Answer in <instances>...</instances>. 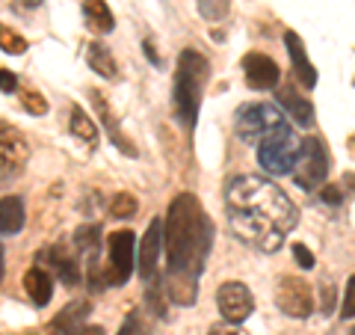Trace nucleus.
<instances>
[{"mask_svg":"<svg viewBox=\"0 0 355 335\" xmlns=\"http://www.w3.org/2000/svg\"><path fill=\"white\" fill-rule=\"evenodd\" d=\"M299 149H302V142L296 140L293 128H284L258 142V163L270 175H287L296 166Z\"/></svg>","mask_w":355,"mask_h":335,"instance_id":"5","label":"nucleus"},{"mask_svg":"<svg viewBox=\"0 0 355 335\" xmlns=\"http://www.w3.org/2000/svg\"><path fill=\"white\" fill-rule=\"evenodd\" d=\"M86 63H89V69H92L95 74L107 77V81H116L119 63H116L113 54H110L107 44H101V42H89V44H86Z\"/></svg>","mask_w":355,"mask_h":335,"instance_id":"16","label":"nucleus"},{"mask_svg":"<svg viewBox=\"0 0 355 335\" xmlns=\"http://www.w3.org/2000/svg\"><path fill=\"white\" fill-rule=\"evenodd\" d=\"M216 306L225 323H243L254 311V297L243 282H222L216 288Z\"/></svg>","mask_w":355,"mask_h":335,"instance_id":"9","label":"nucleus"},{"mask_svg":"<svg viewBox=\"0 0 355 335\" xmlns=\"http://www.w3.org/2000/svg\"><path fill=\"white\" fill-rule=\"evenodd\" d=\"M119 335H148V327H146V320H142L139 311H130V315L125 318Z\"/></svg>","mask_w":355,"mask_h":335,"instance_id":"27","label":"nucleus"},{"mask_svg":"<svg viewBox=\"0 0 355 335\" xmlns=\"http://www.w3.org/2000/svg\"><path fill=\"white\" fill-rule=\"evenodd\" d=\"M110 250V264L104 270V288L110 285H125L133 273V255H137V238L130 229H119L110 234L107 240Z\"/></svg>","mask_w":355,"mask_h":335,"instance_id":"7","label":"nucleus"},{"mask_svg":"<svg viewBox=\"0 0 355 335\" xmlns=\"http://www.w3.org/2000/svg\"><path fill=\"white\" fill-rule=\"evenodd\" d=\"M210 63L198 51L187 48L178 60V74H175V116L184 122V128H196L198 107H202V92L207 83Z\"/></svg>","mask_w":355,"mask_h":335,"instance_id":"3","label":"nucleus"},{"mask_svg":"<svg viewBox=\"0 0 355 335\" xmlns=\"http://www.w3.org/2000/svg\"><path fill=\"white\" fill-rule=\"evenodd\" d=\"M207 335H246V332L237 329L234 323H231V327H210V329H207Z\"/></svg>","mask_w":355,"mask_h":335,"instance_id":"33","label":"nucleus"},{"mask_svg":"<svg viewBox=\"0 0 355 335\" xmlns=\"http://www.w3.org/2000/svg\"><path fill=\"white\" fill-rule=\"evenodd\" d=\"M243 74H246V83L252 89H258V92L275 89L282 81V72H279V65H275V60L266 57V54H258V51L243 57Z\"/></svg>","mask_w":355,"mask_h":335,"instance_id":"10","label":"nucleus"},{"mask_svg":"<svg viewBox=\"0 0 355 335\" xmlns=\"http://www.w3.org/2000/svg\"><path fill=\"white\" fill-rule=\"evenodd\" d=\"M293 259H296V264L302 267V270H311V267L317 264V261H314V252H311L305 243H296V247H293Z\"/></svg>","mask_w":355,"mask_h":335,"instance_id":"30","label":"nucleus"},{"mask_svg":"<svg viewBox=\"0 0 355 335\" xmlns=\"http://www.w3.org/2000/svg\"><path fill=\"white\" fill-rule=\"evenodd\" d=\"M279 101H282V107L287 110V113H291V119L296 122L299 128L314 125V104H311L305 95H299L293 86H282L279 89Z\"/></svg>","mask_w":355,"mask_h":335,"instance_id":"15","label":"nucleus"},{"mask_svg":"<svg viewBox=\"0 0 355 335\" xmlns=\"http://www.w3.org/2000/svg\"><path fill=\"white\" fill-rule=\"evenodd\" d=\"M27 39L21 36V33H15L12 27H6V24H0V51H6V54H12V57H21V54H27Z\"/></svg>","mask_w":355,"mask_h":335,"instance_id":"25","label":"nucleus"},{"mask_svg":"<svg viewBox=\"0 0 355 335\" xmlns=\"http://www.w3.org/2000/svg\"><path fill=\"white\" fill-rule=\"evenodd\" d=\"M146 57H148V60H151L154 65L160 63V60H157V54H154V44H151V42H146Z\"/></svg>","mask_w":355,"mask_h":335,"instance_id":"35","label":"nucleus"},{"mask_svg":"<svg viewBox=\"0 0 355 335\" xmlns=\"http://www.w3.org/2000/svg\"><path fill=\"white\" fill-rule=\"evenodd\" d=\"M231 9V0H198V15L207 21H222Z\"/></svg>","mask_w":355,"mask_h":335,"instance_id":"26","label":"nucleus"},{"mask_svg":"<svg viewBox=\"0 0 355 335\" xmlns=\"http://www.w3.org/2000/svg\"><path fill=\"white\" fill-rule=\"evenodd\" d=\"M284 48H287V54H291L296 81L302 83L305 89H314V86H317V69H314V63L308 60V51H305L302 36H296L293 30H287V33H284Z\"/></svg>","mask_w":355,"mask_h":335,"instance_id":"11","label":"nucleus"},{"mask_svg":"<svg viewBox=\"0 0 355 335\" xmlns=\"http://www.w3.org/2000/svg\"><path fill=\"white\" fill-rule=\"evenodd\" d=\"M228 226L243 243L261 252H279L296 229L299 211L282 187L261 175H237L225 190Z\"/></svg>","mask_w":355,"mask_h":335,"instance_id":"1","label":"nucleus"},{"mask_svg":"<svg viewBox=\"0 0 355 335\" xmlns=\"http://www.w3.org/2000/svg\"><path fill=\"white\" fill-rule=\"evenodd\" d=\"M98 243H101V226L98 222H89V226H80L74 231V247L80 252L98 255Z\"/></svg>","mask_w":355,"mask_h":335,"instance_id":"24","label":"nucleus"},{"mask_svg":"<svg viewBox=\"0 0 355 335\" xmlns=\"http://www.w3.org/2000/svg\"><path fill=\"white\" fill-rule=\"evenodd\" d=\"M80 335H104V329L101 327H83Z\"/></svg>","mask_w":355,"mask_h":335,"instance_id":"36","label":"nucleus"},{"mask_svg":"<svg viewBox=\"0 0 355 335\" xmlns=\"http://www.w3.org/2000/svg\"><path fill=\"white\" fill-rule=\"evenodd\" d=\"M24 202L18 196L0 199V234H18L24 229Z\"/></svg>","mask_w":355,"mask_h":335,"instance_id":"19","label":"nucleus"},{"mask_svg":"<svg viewBox=\"0 0 355 335\" xmlns=\"http://www.w3.org/2000/svg\"><path fill=\"white\" fill-rule=\"evenodd\" d=\"M214 226L205 214L196 193H178L169 202V214L163 222L166 247V294L178 306H193L198 294V276L205 270Z\"/></svg>","mask_w":355,"mask_h":335,"instance_id":"2","label":"nucleus"},{"mask_svg":"<svg viewBox=\"0 0 355 335\" xmlns=\"http://www.w3.org/2000/svg\"><path fill=\"white\" fill-rule=\"evenodd\" d=\"M51 259H53V270H57L60 282H65V285H77V282H80V264H77V259L65 247H53Z\"/></svg>","mask_w":355,"mask_h":335,"instance_id":"21","label":"nucleus"},{"mask_svg":"<svg viewBox=\"0 0 355 335\" xmlns=\"http://www.w3.org/2000/svg\"><path fill=\"white\" fill-rule=\"evenodd\" d=\"M27 154H30V146H27L24 133L15 125H9V122H0V163L15 170V166L27 161Z\"/></svg>","mask_w":355,"mask_h":335,"instance_id":"13","label":"nucleus"},{"mask_svg":"<svg viewBox=\"0 0 355 335\" xmlns=\"http://www.w3.org/2000/svg\"><path fill=\"white\" fill-rule=\"evenodd\" d=\"M284 128H291V122L284 119V113L272 104H243L234 116V131L243 142L258 146L261 140L272 137Z\"/></svg>","mask_w":355,"mask_h":335,"instance_id":"4","label":"nucleus"},{"mask_svg":"<svg viewBox=\"0 0 355 335\" xmlns=\"http://www.w3.org/2000/svg\"><path fill=\"white\" fill-rule=\"evenodd\" d=\"M15 3H21L24 9H39V6L44 3V0H15Z\"/></svg>","mask_w":355,"mask_h":335,"instance_id":"34","label":"nucleus"},{"mask_svg":"<svg viewBox=\"0 0 355 335\" xmlns=\"http://www.w3.org/2000/svg\"><path fill=\"white\" fill-rule=\"evenodd\" d=\"M18 89V77L9 69H0V92H15Z\"/></svg>","mask_w":355,"mask_h":335,"instance_id":"31","label":"nucleus"},{"mask_svg":"<svg viewBox=\"0 0 355 335\" xmlns=\"http://www.w3.org/2000/svg\"><path fill=\"white\" fill-rule=\"evenodd\" d=\"M352 335H355V329H352Z\"/></svg>","mask_w":355,"mask_h":335,"instance_id":"38","label":"nucleus"},{"mask_svg":"<svg viewBox=\"0 0 355 335\" xmlns=\"http://www.w3.org/2000/svg\"><path fill=\"white\" fill-rule=\"evenodd\" d=\"M24 288H27V297L36 306H48L53 297V279L48 276V270H42V267H30L24 273Z\"/></svg>","mask_w":355,"mask_h":335,"instance_id":"17","label":"nucleus"},{"mask_svg":"<svg viewBox=\"0 0 355 335\" xmlns=\"http://www.w3.org/2000/svg\"><path fill=\"white\" fill-rule=\"evenodd\" d=\"M160 250H163V222L154 220L146 229V238L139 240V276L148 279L157 273V261H160Z\"/></svg>","mask_w":355,"mask_h":335,"instance_id":"12","label":"nucleus"},{"mask_svg":"<svg viewBox=\"0 0 355 335\" xmlns=\"http://www.w3.org/2000/svg\"><path fill=\"white\" fill-rule=\"evenodd\" d=\"M320 199H323V202H329V205H340V202H343V193H340L338 187H323Z\"/></svg>","mask_w":355,"mask_h":335,"instance_id":"32","label":"nucleus"},{"mask_svg":"<svg viewBox=\"0 0 355 335\" xmlns=\"http://www.w3.org/2000/svg\"><path fill=\"white\" fill-rule=\"evenodd\" d=\"M107 211H110V217L113 220H130L139 211V202H137V196L133 193H125V190H121V193H116L113 199H110Z\"/></svg>","mask_w":355,"mask_h":335,"instance_id":"23","label":"nucleus"},{"mask_svg":"<svg viewBox=\"0 0 355 335\" xmlns=\"http://www.w3.org/2000/svg\"><path fill=\"white\" fill-rule=\"evenodd\" d=\"M83 18L92 33H113L116 30V18L104 0H83Z\"/></svg>","mask_w":355,"mask_h":335,"instance_id":"18","label":"nucleus"},{"mask_svg":"<svg viewBox=\"0 0 355 335\" xmlns=\"http://www.w3.org/2000/svg\"><path fill=\"white\" fill-rule=\"evenodd\" d=\"M293 170H296L293 181H296L299 190H308V193L311 190H317L329 175V149H326V142L320 137H305Z\"/></svg>","mask_w":355,"mask_h":335,"instance_id":"6","label":"nucleus"},{"mask_svg":"<svg viewBox=\"0 0 355 335\" xmlns=\"http://www.w3.org/2000/svg\"><path fill=\"white\" fill-rule=\"evenodd\" d=\"M92 101H95V107H98V113H101V119H104V125H107V131H110V140L116 142V146L125 152V154H130V158H137V149H133V142L125 137V133L119 131V122L113 119V110H110L107 104H104V98H101V92H92Z\"/></svg>","mask_w":355,"mask_h":335,"instance_id":"20","label":"nucleus"},{"mask_svg":"<svg viewBox=\"0 0 355 335\" xmlns=\"http://www.w3.org/2000/svg\"><path fill=\"white\" fill-rule=\"evenodd\" d=\"M340 315H343V318H355V273L347 279V288H343Z\"/></svg>","mask_w":355,"mask_h":335,"instance_id":"28","label":"nucleus"},{"mask_svg":"<svg viewBox=\"0 0 355 335\" xmlns=\"http://www.w3.org/2000/svg\"><path fill=\"white\" fill-rule=\"evenodd\" d=\"M3 273H6V261H3V243H0V282H3Z\"/></svg>","mask_w":355,"mask_h":335,"instance_id":"37","label":"nucleus"},{"mask_svg":"<svg viewBox=\"0 0 355 335\" xmlns=\"http://www.w3.org/2000/svg\"><path fill=\"white\" fill-rule=\"evenodd\" d=\"M89 300H74V303H69L57 318L51 320V335H80L83 323L89 318Z\"/></svg>","mask_w":355,"mask_h":335,"instance_id":"14","label":"nucleus"},{"mask_svg":"<svg viewBox=\"0 0 355 335\" xmlns=\"http://www.w3.org/2000/svg\"><path fill=\"white\" fill-rule=\"evenodd\" d=\"M275 306H279L287 318H308L314 311V294L305 279L296 276H282L279 279V291H275Z\"/></svg>","mask_w":355,"mask_h":335,"instance_id":"8","label":"nucleus"},{"mask_svg":"<svg viewBox=\"0 0 355 335\" xmlns=\"http://www.w3.org/2000/svg\"><path fill=\"white\" fill-rule=\"evenodd\" d=\"M21 104H24V110H27V113H33V116H44V113H48V101H44L39 92H24Z\"/></svg>","mask_w":355,"mask_h":335,"instance_id":"29","label":"nucleus"},{"mask_svg":"<svg viewBox=\"0 0 355 335\" xmlns=\"http://www.w3.org/2000/svg\"><path fill=\"white\" fill-rule=\"evenodd\" d=\"M69 128L77 140H83L89 142V146H95L98 142V128H95V122L89 119V113L83 107H71V122H69Z\"/></svg>","mask_w":355,"mask_h":335,"instance_id":"22","label":"nucleus"}]
</instances>
